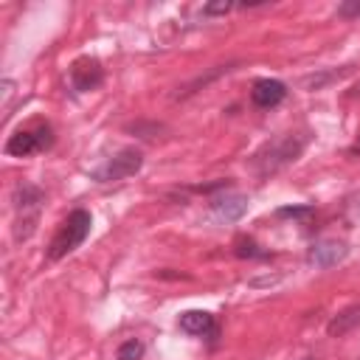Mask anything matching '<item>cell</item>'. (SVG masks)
Listing matches in <instances>:
<instances>
[{
  "mask_svg": "<svg viewBox=\"0 0 360 360\" xmlns=\"http://www.w3.org/2000/svg\"><path fill=\"white\" fill-rule=\"evenodd\" d=\"M307 146V138L298 135V132H287V135H278L273 141H267L256 155H253V169L264 177V174H273L278 169H284L287 163H292Z\"/></svg>",
  "mask_w": 360,
  "mask_h": 360,
  "instance_id": "1",
  "label": "cell"
},
{
  "mask_svg": "<svg viewBox=\"0 0 360 360\" xmlns=\"http://www.w3.org/2000/svg\"><path fill=\"white\" fill-rule=\"evenodd\" d=\"M90 225H93L90 211H84V208L70 211V214H68V219L59 225V231L53 233V239H51V245H48V259H51V262H56V259L68 256L70 250H76V248L87 239Z\"/></svg>",
  "mask_w": 360,
  "mask_h": 360,
  "instance_id": "2",
  "label": "cell"
},
{
  "mask_svg": "<svg viewBox=\"0 0 360 360\" xmlns=\"http://www.w3.org/2000/svg\"><path fill=\"white\" fill-rule=\"evenodd\" d=\"M141 166H143V155H141V149L127 146V149L115 152V155H112V158H110L104 166L93 169V180H96V183H112V180H124V177L138 174V172H141Z\"/></svg>",
  "mask_w": 360,
  "mask_h": 360,
  "instance_id": "3",
  "label": "cell"
},
{
  "mask_svg": "<svg viewBox=\"0 0 360 360\" xmlns=\"http://www.w3.org/2000/svg\"><path fill=\"white\" fill-rule=\"evenodd\" d=\"M53 143V132H51V127H39V129H20V132H14L11 138H8V143H6V152L11 155V158H28V155H34V152H42V149H48Z\"/></svg>",
  "mask_w": 360,
  "mask_h": 360,
  "instance_id": "4",
  "label": "cell"
},
{
  "mask_svg": "<svg viewBox=\"0 0 360 360\" xmlns=\"http://www.w3.org/2000/svg\"><path fill=\"white\" fill-rule=\"evenodd\" d=\"M101 82H104V68H101L98 59L82 56V59H76V62L70 65V84H73V90L90 93V90H96Z\"/></svg>",
  "mask_w": 360,
  "mask_h": 360,
  "instance_id": "5",
  "label": "cell"
},
{
  "mask_svg": "<svg viewBox=\"0 0 360 360\" xmlns=\"http://www.w3.org/2000/svg\"><path fill=\"white\" fill-rule=\"evenodd\" d=\"M250 200L248 194L242 191H222V194H214L211 197V211L219 217V219H228V222H236L245 217Z\"/></svg>",
  "mask_w": 360,
  "mask_h": 360,
  "instance_id": "6",
  "label": "cell"
},
{
  "mask_svg": "<svg viewBox=\"0 0 360 360\" xmlns=\"http://www.w3.org/2000/svg\"><path fill=\"white\" fill-rule=\"evenodd\" d=\"M346 256H349V248H346V242H340V239H321V242H315V245L309 248V262H312L315 267H323V270L340 264Z\"/></svg>",
  "mask_w": 360,
  "mask_h": 360,
  "instance_id": "7",
  "label": "cell"
},
{
  "mask_svg": "<svg viewBox=\"0 0 360 360\" xmlns=\"http://www.w3.org/2000/svg\"><path fill=\"white\" fill-rule=\"evenodd\" d=\"M284 96H287V84L278 82V79H259V82H253V87H250V101H253L256 107H262V110L281 104Z\"/></svg>",
  "mask_w": 360,
  "mask_h": 360,
  "instance_id": "8",
  "label": "cell"
},
{
  "mask_svg": "<svg viewBox=\"0 0 360 360\" xmlns=\"http://www.w3.org/2000/svg\"><path fill=\"white\" fill-rule=\"evenodd\" d=\"M177 326H180L186 335H202V338H205V335H214V329H217L214 315L205 312V309H186V312H180Z\"/></svg>",
  "mask_w": 360,
  "mask_h": 360,
  "instance_id": "9",
  "label": "cell"
},
{
  "mask_svg": "<svg viewBox=\"0 0 360 360\" xmlns=\"http://www.w3.org/2000/svg\"><path fill=\"white\" fill-rule=\"evenodd\" d=\"M45 200L42 188L31 186V183H20L14 186V194H11V202H14V211L17 214H39V202Z\"/></svg>",
  "mask_w": 360,
  "mask_h": 360,
  "instance_id": "10",
  "label": "cell"
},
{
  "mask_svg": "<svg viewBox=\"0 0 360 360\" xmlns=\"http://www.w3.org/2000/svg\"><path fill=\"white\" fill-rule=\"evenodd\" d=\"M357 326H360V304H352V307L340 309V312L326 323V335H329V338H343V335H349V332L357 329Z\"/></svg>",
  "mask_w": 360,
  "mask_h": 360,
  "instance_id": "11",
  "label": "cell"
},
{
  "mask_svg": "<svg viewBox=\"0 0 360 360\" xmlns=\"http://www.w3.org/2000/svg\"><path fill=\"white\" fill-rule=\"evenodd\" d=\"M346 73H352V65H349V68H343V70H323V73H309V76H304V79H301V84H304L307 90H321L323 84H329V82H335V79H340V76H346Z\"/></svg>",
  "mask_w": 360,
  "mask_h": 360,
  "instance_id": "12",
  "label": "cell"
},
{
  "mask_svg": "<svg viewBox=\"0 0 360 360\" xmlns=\"http://www.w3.org/2000/svg\"><path fill=\"white\" fill-rule=\"evenodd\" d=\"M233 253H236L239 259H267V256H270L267 250H262V248H259L253 239H248V236H239V239H236Z\"/></svg>",
  "mask_w": 360,
  "mask_h": 360,
  "instance_id": "13",
  "label": "cell"
},
{
  "mask_svg": "<svg viewBox=\"0 0 360 360\" xmlns=\"http://www.w3.org/2000/svg\"><path fill=\"white\" fill-rule=\"evenodd\" d=\"M141 354H143V343L141 340H124L121 346H118V360H141Z\"/></svg>",
  "mask_w": 360,
  "mask_h": 360,
  "instance_id": "14",
  "label": "cell"
},
{
  "mask_svg": "<svg viewBox=\"0 0 360 360\" xmlns=\"http://www.w3.org/2000/svg\"><path fill=\"white\" fill-rule=\"evenodd\" d=\"M276 217H292V219H304L312 217V205H284L276 211Z\"/></svg>",
  "mask_w": 360,
  "mask_h": 360,
  "instance_id": "15",
  "label": "cell"
},
{
  "mask_svg": "<svg viewBox=\"0 0 360 360\" xmlns=\"http://www.w3.org/2000/svg\"><path fill=\"white\" fill-rule=\"evenodd\" d=\"M231 8H233L231 0H217V3H205V6H202V14L214 17V14H228Z\"/></svg>",
  "mask_w": 360,
  "mask_h": 360,
  "instance_id": "16",
  "label": "cell"
},
{
  "mask_svg": "<svg viewBox=\"0 0 360 360\" xmlns=\"http://www.w3.org/2000/svg\"><path fill=\"white\" fill-rule=\"evenodd\" d=\"M338 14H340L343 20L360 17V0H349V3H340V6H338Z\"/></svg>",
  "mask_w": 360,
  "mask_h": 360,
  "instance_id": "17",
  "label": "cell"
},
{
  "mask_svg": "<svg viewBox=\"0 0 360 360\" xmlns=\"http://www.w3.org/2000/svg\"><path fill=\"white\" fill-rule=\"evenodd\" d=\"M349 152H352V155H357V152H360V141H357V143H354V146H352Z\"/></svg>",
  "mask_w": 360,
  "mask_h": 360,
  "instance_id": "18",
  "label": "cell"
},
{
  "mask_svg": "<svg viewBox=\"0 0 360 360\" xmlns=\"http://www.w3.org/2000/svg\"><path fill=\"white\" fill-rule=\"evenodd\" d=\"M354 96H360V84H357V87H354Z\"/></svg>",
  "mask_w": 360,
  "mask_h": 360,
  "instance_id": "19",
  "label": "cell"
},
{
  "mask_svg": "<svg viewBox=\"0 0 360 360\" xmlns=\"http://www.w3.org/2000/svg\"><path fill=\"white\" fill-rule=\"evenodd\" d=\"M304 360H315V357H304Z\"/></svg>",
  "mask_w": 360,
  "mask_h": 360,
  "instance_id": "20",
  "label": "cell"
}]
</instances>
